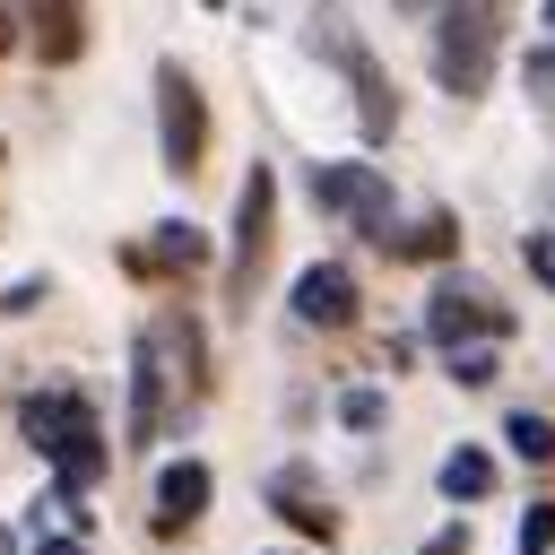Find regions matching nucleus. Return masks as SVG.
I'll list each match as a JSON object with an SVG mask.
<instances>
[{
    "mask_svg": "<svg viewBox=\"0 0 555 555\" xmlns=\"http://www.w3.org/2000/svg\"><path fill=\"white\" fill-rule=\"evenodd\" d=\"M17 434L61 468V494H87V486L104 477V425H95V408H87L78 390H35V399L17 408Z\"/></svg>",
    "mask_w": 555,
    "mask_h": 555,
    "instance_id": "1",
    "label": "nucleus"
},
{
    "mask_svg": "<svg viewBox=\"0 0 555 555\" xmlns=\"http://www.w3.org/2000/svg\"><path fill=\"white\" fill-rule=\"evenodd\" d=\"M494 26H503V0H451L442 9V35H434V78L451 95H477L486 69H494Z\"/></svg>",
    "mask_w": 555,
    "mask_h": 555,
    "instance_id": "2",
    "label": "nucleus"
},
{
    "mask_svg": "<svg viewBox=\"0 0 555 555\" xmlns=\"http://www.w3.org/2000/svg\"><path fill=\"white\" fill-rule=\"evenodd\" d=\"M156 156L165 173H199L208 156V95L182 61H156Z\"/></svg>",
    "mask_w": 555,
    "mask_h": 555,
    "instance_id": "3",
    "label": "nucleus"
},
{
    "mask_svg": "<svg viewBox=\"0 0 555 555\" xmlns=\"http://www.w3.org/2000/svg\"><path fill=\"white\" fill-rule=\"evenodd\" d=\"M304 191H312V208H330V217H356L373 243H399V234H390V217H399V208H390V182H382V165H312V182H304Z\"/></svg>",
    "mask_w": 555,
    "mask_h": 555,
    "instance_id": "4",
    "label": "nucleus"
},
{
    "mask_svg": "<svg viewBox=\"0 0 555 555\" xmlns=\"http://www.w3.org/2000/svg\"><path fill=\"white\" fill-rule=\"evenodd\" d=\"M269 225H278V173L251 165L243 191H234V269H225V295H234V304H251V278H260V260H269Z\"/></svg>",
    "mask_w": 555,
    "mask_h": 555,
    "instance_id": "5",
    "label": "nucleus"
},
{
    "mask_svg": "<svg viewBox=\"0 0 555 555\" xmlns=\"http://www.w3.org/2000/svg\"><path fill=\"white\" fill-rule=\"evenodd\" d=\"M425 330H434V338L460 356V338H468V347H494V338L512 330V312H503L486 286H460V278H442V286H434V304H425Z\"/></svg>",
    "mask_w": 555,
    "mask_h": 555,
    "instance_id": "6",
    "label": "nucleus"
},
{
    "mask_svg": "<svg viewBox=\"0 0 555 555\" xmlns=\"http://www.w3.org/2000/svg\"><path fill=\"white\" fill-rule=\"evenodd\" d=\"M165 382H173V373H165V338L139 330V338H130V425H121L130 451H147V442L165 434Z\"/></svg>",
    "mask_w": 555,
    "mask_h": 555,
    "instance_id": "7",
    "label": "nucleus"
},
{
    "mask_svg": "<svg viewBox=\"0 0 555 555\" xmlns=\"http://www.w3.org/2000/svg\"><path fill=\"white\" fill-rule=\"evenodd\" d=\"M286 304H295L304 330H347V321H356V278H347L338 260H312V269L286 286Z\"/></svg>",
    "mask_w": 555,
    "mask_h": 555,
    "instance_id": "8",
    "label": "nucleus"
},
{
    "mask_svg": "<svg viewBox=\"0 0 555 555\" xmlns=\"http://www.w3.org/2000/svg\"><path fill=\"white\" fill-rule=\"evenodd\" d=\"M208 512V468L199 460H165L156 468V538H182Z\"/></svg>",
    "mask_w": 555,
    "mask_h": 555,
    "instance_id": "9",
    "label": "nucleus"
},
{
    "mask_svg": "<svg viewBox=\"0 0 555 555\" xmlns=\"http://www.w3.org/2000/svg\"><path fill=\"white\" fill-rule=\"evenodd\" d=\"M338 61H347V78H356V113H364V139H390V121H399V95H390L382 61H373L364 43H338Z\"/></svg>",
    "mask_w": 555,
    "mask_h": 555,
    "instance_id": "10",
    "label": "nucleus"
},
{
    "mask_svg": "<svg viewBox=\"0 0 555 555\" xmlns=\"http://www.w3.org/2000/svg\"><path fill=\"white\" fill-rule=\"evenodd\" d=\"M199 260H208V234H199L191 217H165V225H156V243H147V251H130V269H182V278H191Z\"/></svg>",
    "mask_w": 555,
    "mask_h": 555,
    "instance_id": "11",
    "label": "nucleus"
},
{
    "mask_svg": "<svg viewBox=\"0 0 555 555\" xmlns=\"http://www.w3.org/2000/svg\"><path fill=\"white\" fill-rule=\"evenodd\" d=\"M78 43H87V17H78V0H35V52L61 69V61H78Z\"/></svg>",
    "mask_w": 555,
    "mask_h": 555,
    "instance_id": "12",
    "label": "nucleus"
},
{
    "mask_svg": "<svg viewBox=\"0 0 555 555\" xmlns=\"http://www.w3.org/2000/svg\"><path fill=\"white\" fill-rule=\"evenodd\" d=\"M434 486H442V503H486V494H494V460H486L477 442H460V451L434 468Z\"/></svg>",
    "mask_w": 555,
    "mask_h": 555,
    "instance_id": "13",
    "label": "nucleus"
},
{
    "mask_svg": "<svg viewBox=\"0 0 555 555\" xmlns=\"http://www.w3.org/2000/svg\"><path fill=\"white\" fill-rule=\"evenodd\" d=\"M278 512H286V529H304V538H330V529H338V512H330V503H312L295 477H278Z\"/></svg>",
    "mask_w": 555,
    "mask_h": 555,
    "instance_id": "14",
    "label": "nucleus"
},
{
    "mask_svg": "<svg viewBox=\"0 0 555 555\" xmlns=\"http://www.w3.org/2000/svg\"><path fill=\"white\" fill-rule=\"evenodd\" d=\"M503 442H512L520 460H555V425H546V416H529V408H512V416H503Z\"/></svg>",
    "mask_w": 555,
    "mask_h": 555,
    "instance_id": "15",
    "label": "nucleus"
},
{
    "mask_svg": "<svg viewBox=\"0 0 555 555\" xmlns=\"http://www.w3.org/2000/svg\"><path fill=\"white\" fill-rule=\"evenodd\" d=\"M451 243H460V225H451V217H425L416 234H399V251H416V260H442Z\"/></svg>",
    "mask_w": 555,
    "mask_h": 555,
    "instance_id": "16",
    "label": "nucleus"
},
{
    "mask_svg": "<svg viewBox=\"0 0 555 555\" xmlns=\"http://www.w3.org/2000/svg\"><path fill=\"white\" fill-rule=\"evenodd\" d=\"M520 555H555V503H529L520 512V538H512Z\"/></svg>",
    "mask_w": 555,
    "mask_h": 555,
    "instance_id": "17",
    "label": "nucleus"
},
{
    "mask_svg": "<svg viewBox=\"0 0 555 555\" xmlns=\"http://www.w3.org/2000/svg\"><path fill=\"white\" fill-rule=\"evenodd\" d=\"M520 78H529V95H538V113H555V43H529V61H520Z\"/></svg>",
    "mask_w": 555,
    "mask_h": 555,
    "instance_id": "18",
    "label": "nucleus"
},
{
    "mask_svg": "<svg viewBox=\"0 0 555 555\" xmlns=\"http://www.w3.org/2000/svg\"><path fill=\"white\" fill-rule=\"evenodd\" d=\"M494 373H503V364H494V347H460V356H451V382H460V390H486Z\"/></svg>",
    "mask_w": 555,
    "mask_h": 555,
    "instance_id": "19",
    "label": "nucleus"
},
{
    "mask_svg": "<svg viewBox=\"0 0 555 555\" xmlns=\"http://www.w3.org/2000/svg\"><path fill=\"white\" fill-rule=\"evenodd\" d=\"M338 416H347L356 434H373V425H382L390 408H382V390H347V399H338Z\"/></svg>",
    "mask_w": 555,
    "mask_h": 555,
    "instance_id": "20",
    "label": "nucleus"
},
{
    "mask_svg": "<svg viewBox=\"0 0 555 555\" xmlns=\"http://www.w3.org/2000/svg\"><path fill=\"white\" fill-rule=\"evenodd\" d=\"M425 555H468V520H460V529H442V538H434Z\"/></svg>",
    "mask_w": 555,
    "mask_h": 555,
    "instance_id": "21",
    "label": "nucleus"
},
{
    "mask_svg": "<svg viewBox=\"0 0 555 555\" xmlns=\"http://www.w3.org/2000/svg\"><path fill=\"white\" fill-rule=\"evenodd\" d=\"M35 555H87L78 538H35Z\"/></svg>",
    "mask_w": 555,
    "mask_h": 555,
    "instance_id": "22",
    "label": "nucleus"
},
{
    "mask_svg": "<svg viewBox=\"0 0 555 555\" xmlns=\"http://www.w3.org/2000/svg\"><path fill=\"white\" fill-rule=\"evenodd\" d=\"M9 43H17V26H9V9H0V52H9Z\"/></svg>",
    "mask_w": 555,
    "mask_h": 555,
    "instance_id": "23",
    "label": "nucleus"
},
{
    "mask_svg": "<svg viewBox=\"0 0 555 555\" xmlns=\"http://www.w3.org/2000/svg\"><path fill=\"white\" fill-rule=\"evenodd\" d=\"M538 17H546V26H555V0H538Z\"/></svg>",
    "mask_w": 555,
    "mask_h": 555,
    "instance_id": "24",
    "label": "nucleus"
},
{
    "mask_svg": "<svg viewBox=\"0 0 555 555\" xmlns=\"http://www.w3.org/2000/svg\"><path fill=\"white\" fill-rule=\"evenodd\" d=\"M199 9H225V0H199Z\"/></svg>",
    "mask_w": 555,
    "mask_h": 555,
    "instance_id": "25",
    "label": "nucleus"
},
{
    "mask_svg": "<svg viewBox=\"0 0 555 555\" xmlns=\"http://www.w3.org/2000/svg\"><path fill=\"white\" fill-rule=\"evenodd\" d=\"M0 555H9V538H0Z\"/></svg>",
    "mask_w": 555,
    "mask_h": 555,
    "instance_id": "26",
    "label": "nucleus"
}]
</instances>
